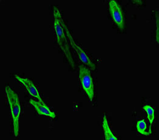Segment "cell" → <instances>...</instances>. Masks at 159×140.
I'll return each instance as SVG.
<instances>
[{
	"mask_svg": "<svg viewBox=\"0 0 159 140\" xmlns=\"http://www.w3.org/2000/svg\"><path fill=\"white\" fill-rule=\"evenodd\" d=\"M63 26H64V31L66 32V36L69 40L70 43L72 47L73 48V49L76 52L80 61L84 64H85L86 66H89L92 70H95L96 69L95 64L91 61V60L89 58V57L86 54V53L79 46H78L76 45V43L74 41L71 35L70 34V32L68 31V28H66V25L64 24V23L63 24Z\"/></svg>",
	"mask_w": 159,
	"mask_h": 140,
	"instance_id": "obj_5",
	"label": "cell"
},
{
	"mask_svg": "<svg viewBox=\"0 0 159 140\" xmlns=\"http://www.w3.org/2000/svg\"><path fill=\"white\" fill-rule=\"evenodd\" d=\"M143 109L144 110L146 111L148 117V120L149 122V135L152 134V123L154 121L155 118V111L154 108H152L151 106L149 105H145L143 107Z\"/></svg>",
	"mask_w": 159,
	"mask_h": 140,
	"instance_id": "obj_9",
	"label": "cell"
},
{
	"mask_svg": "<svg viewBox=\"0 0 159 140\" xmlns=\"http://www.w3.org/2000/svg\"><path fill=\"white\" fill-rule=\"evenodd\" d=\"M29 103L35 108L39 115L47 116L52 118H54L56 117V115L54 112L51 111V109H49L46 104H43L40 101H35L31 99Z\"/></svg>",
	"mask_w": 159,
	"mask_h": 140,
	"instance_id": "obj_7",
	"label": "cell"
},
{
	"mask_svg": "<svg viewBox=\"0 0 159 140\" xmlns=\"http://www.w3.org/2000/svg\"><path fill=\"white\" fill-rule=\"evenodd\" d=\"M109 10L113 21L118 29L123 31L125 28V19L121 6L116 1L111 0L109 2Z\"/></svg>",
	"mask_w": 159,
	"mask_h": 140,
	"instance_id": "obj_4",
	"label": "cell"
},
{
	"mask_svg": "<svg viewBox=\"0 0 159 140\" xmlns=\"http://www.w3.org/2000/svg\"><path fill=\"white\" fill-rule=\"evenodd\" d=\"M15 77L18 81H20L21 84H23V85L26 87V90L31 96L37 98L39 101H40L43 104H46L45 103L42 99L38 89H37V87L35 86L34 83L30 79L28 78H21L17 75H15Z\"/></svg>",
	"mask_w": 159,
	"mask_h": 140,
	"instance_id": "obj_6",
	"label": "cell"
},
{
	"mask_svg": "<svg viewBox=\"0 0 159 140\" xmlns=\"http://www.w3.org/2000/svg\"><path fill=\"white\" fill-rule=\"evenodd\" d=\"M6 96L9 104L14 125V134L17 137L19 132V118L21 112V106L18 94L9 86L5 87Z\"/></svg>",
	"mask_w": 159,
	"mask_h": 140,
	"instance_id": "obj_2",
	"label": "cell"
},
{
	"mask_svg": "<svg viewBox=\"0 0 159 140\" xmlns=\"http://www.w3.org/2000/svg\"><path fill=\"white\" fill-rule=\"evenodd\" d=\"M102 128L104 134L105 139L107 140H117L118 138L114 135L111 129L109 127V123L107 119L106 115H104L103 117V121H102Z\"/></svg>",
	"mask_w": 159,
	"mask_h": 140,
	"instance_id": "obj_8",
	"label": "cell"
},
{
	"mask_svg": "<svg viewBox=\"0 0 159 140\" xmlns=\"http://www.w3.org/2000/svg\"><path fill=\"white\" fill-rule=\"evenodd\" d=\"M137 129L139 133L141 134L148 136L149 135V132L146 131V124L144 120H140L137 122Z\"/></svg>",
	"mask_w": 159,
	"mask_h": 140,
	"instance_id": "obj_10",
	"label": "cell"
},
{
	"mask_svg": "<svg viewBox=\"0 0 159 140\" xmlns=\"http://www.w3.org/2000/svg\"><path fill=\"white\" fill-rule=\"evenodd\" d=\"M54 30L57 35V42L62 51H64V53L68 60V61L70 63V64L74 67L75 62H73V57L71 56V53L70 50V46L68 43L67 39L65 36V34L64 33V28L63 26L64 21L61 14L60 11L56 7L54 8Z\"/></svg>",
	"mask_w": 159,
	"mask_h": 140,
	"instance_id": "obj_1",
	"label": "cell"
},
{
	"mask_svg": "<svg viewBox=\"0 0 159 140\" xmlns=\"http://www.w3.org/2000/svg\"><path fill=\"white\" fill-rule=\"evenodd\" d=\"M79 75L83 90L92 101L95 98V86L90 70L83 65L80 66Z\"/></svg>",
	"mask_w": 159,
	"mask_h": 140,
	"instance_id": "obj_3",
	"label": "cell"
}]
</instances>
